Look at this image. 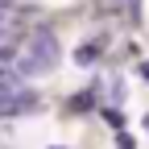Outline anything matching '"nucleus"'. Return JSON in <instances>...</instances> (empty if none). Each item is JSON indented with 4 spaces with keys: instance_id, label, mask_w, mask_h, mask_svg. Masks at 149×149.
Masks as SVG:
<instances>
[{
    "instance_id": "nucleus-1",
    "label": "nucleus",
    "mask_w": 149,
    "mask_h": 149,
    "mask_svg": "<svg viewBox=\"0 0 149 149\" xmlns=\"http://www.w3.org/2000/svg\"><path fill=\"white\" fill-rule=\"evenodd\" d=\"M37 91L29 87H17V91H4L0 95V116H25V112H37Z\"/></svg>"
},
{
    "instance_id": "nucleus-2",
    "label": "nucleus",
    "mask_w": 149,
    "mask_h": 149,
    "mask_svg": "<svg viewBox=\"0 0 149 149\" xmlns=\"http://www.w3.org/2000/svg\"><path fill=\"white\" fill-rule=\"evenodd\" d=\"M29 58L42 66V70H50L54 62H58V37H54L50 29H37L33 33V46H29Z\"/></svg>"
},
{
    "instance_id": "nucleus-3",
    "label": "nucleus",
    "mask_w": 149,
    "mask_h": 149,
    "mask_svg": "<svg viewBox=\"0 0 149 149\" xmlns=\"http://www.w3.org/2000/svg\"><path fill=\"white\" fill-rule=\"evenodd\" d=\"M91 104H95V87H87V91H79V95H70V100H66V112H70V116H83V112H91Z\"/></svg>"
},
{
    "instance_id": "nucleus-4",
    "label": "nucleus",
    "mask_w": 149,
    "mask_h": 149,
    "mask_svg": "<svg viewBox=\"0 0 149 149\" xmlns=\"http://www.w3.org/2000/svg\"><path fill=\"white\" fill-rule=\"evenodd\" d=\"M100 50H104V42H91V46H79V54H74V58H79V62H95V58H100Z\"/></svg>"
},
{
    "instance_id": "nucleus-5",
    "label": "nucleus",
    "mask_w": 149,
    "mask_h": 149,
    "mask_svg": "<svg viewBox=\"0 0 149 149\" xmlns=\"http://www.w3.org/2000/svg\"><path fill=\"white\" fill-rule=\"evenodd\" d=\"M100 112H104V120H108L112 128H120V124H124V116H120V112H116V108H108V104H104Z\"/></svg>"
},
{
    "instance_id": "nucleus-6",
    "label": "nucleus",
    "mask_w": 149,
    "mask_h": 149,
    "mask_svg": "<svg viewBox=\"0 0 149 149\" xmlns=\"http://www.w3.org/2000/svg\"><path fill=\"white\" fill-rule=\"evenodd\" d=\"M116 149H137V145H133V137H128V133H120V137H116Z\"/></svg>"
},
{
    "instance_id": "nucleus-7",
    "label": "nucleus",
    "mask_w": 149,
    "mask_h": 149,
    "mask_svg": "<svg viewBox=\"0 0 149 149\" xmlns=\"http://www.w3.org/2000/svg\"><path fill=\"white\" fill-rule=\"evenodd\" d=\"M137 74H141L145 83H149V62H141V66H137Z\"/></svg>"
},
{
    "instance_id": "nucleus-8",
    "label": "nucleus",
    "mask_w": 149,
    "mask_h": 149,
    "mask_svg": "<svg viewBox=\"0 0 149 149\" xmlns=\"http://www.w3.org/2000/svg\"><path fill=\"white\" fill-rule=\"evenodd\" d=\"M128 4H133V8H137V4H141V0H128Z\"/></svg>"
},
{
    "instance_id": "nucleus-9",
    "label": "nucleus",
    "mask_w": 149,
    "mask_h": 149,
    "mask_svg": "<svg viewBox=\"0 0 149 149\" xmlns=\"http://www.w3.org/2000/svg\"><path fill=\"white\" fill-rule=\"evenodd\" d=\"M50 149H62V145H50Z\"/></svg>"
},
{
    "instance_id": "nucleus-10",
    "label": "nucleus",
    "mask_w": 149,
    "mask_h": 149,
    "mask_svg": "<svg viewBox=\"0 0 149 149\" xmlns=\"http://www.w3.org/2000/svg\"><path fill=\"white\" fill-rule=\"evenodd\" d=\"M145 128H149V116H145Z\"/></svg>"
}]
</instances>
